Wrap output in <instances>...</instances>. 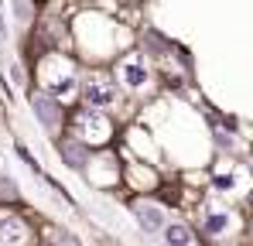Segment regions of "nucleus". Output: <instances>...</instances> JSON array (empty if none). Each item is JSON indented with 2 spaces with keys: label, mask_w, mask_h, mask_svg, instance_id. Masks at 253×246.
Here are the masks:
<instances>
[{
  "label": "nucleus",
  "mask_w": 253,
  "mask_h": 246,
  "mask_svg": "<svg viewBox=\"0 0 253 246\" xmlns=\"http://www.w3.org/2000/svg\"><path fill=\"white\" fill-rule=\"evenodd\" d=\"M165 229V240L168 243H174V246H188L195 236H192V229L188 226H181V222H174V226H161Z\"/></svg>",
  "instance_id": "nucleus-6"
},
{
  "label": "nucleus",
  "mask_w": 253,
  "mask_h": 246,
  "mask_svg": "<svg viewBox=\"0 0 253 246\" xmlns=\"http://www.w3.org/2000/svg\"><path fill=\"white\" fill-rule=\"evenodd\" d=\"M83 99L92 110H106V106L117 103V85L110 79H103V76H92V79H85V85H83Z\"/></svg>",
  "instance_id": "nucleus-1"
},
{
  "label": "nucleus",
  "mask_w": 253,
  "mask_h": 246,
  "mask_svg": "<svg viewBox=\"0 0 253 246\" xmlns=\"http://www.w3.org/2000/svg\"><path fill=\"white\" fill-rule=\"evenodd\" d=\"M133 215H137V222H140L144 233H161V226H165L161 208L151 205V202H137V205H133Z\"/></svg>",
  "instance_id": "nucleus-2"
},
{
  "label": "nucleus",
  "mask_w": 253,
  "mask_h": 246,
  "mask_svg": "<svg viewBox=\"0 0 253 246\" xmlns=\"http://www.w3.org/2000/svg\"><path fill=\"white\" fill-rule=\"evenodd\" d=\"M62 158H65V161L72 164V167H79V164L85 161L83 147H79V144H76V140H69V144H65V147H62Z\"/></svg>",
  "instance_id": "nucleus-7"
},
{
  "label": "nucleus",
  "mask_w": 253,
  "mask_h": 246,
  "mask_svg": "<svg viewBox=\"0 0 253 246\" xmlns=\"http://www.w3.org/2000/svg\"><path fill=\"white\" fill-rule=\"evenodd\" d=\"M31 106H35V113L44 120V126H55L58 123V110H55V103L48 96H31Z\"/></svg>",
  "instance_id": "nucleus-5"
},
{
  "label": "nucleus",
  "mask_w": 253,
  "mask_h": 246,
  "mask_svg": "<svg viewBox=\"0 0 253 246\" xmlns=\"http://www.w3.org/2000/svg\"><path fill=\"white\" fill-rule=\"evenodd\" d=\"M0 195H10V199H14V195H17V188H14L10 181H0Z\"/></svg>",
  "instance_id": "nucleus-10"
},
{
  "label": "nucleus",
  "mask_w": 253,
  "mask_h": 246,
  "mask_svg": "<svg viewBox=\"0 0 253 246\" xmlns=\"http://www.w3.org/2000/svg\"><path fill=\"white\" fill-rule=\"evenodd\" d=\"M215 188H233V178H215Z\"/></svg>",
  "instance_id": "nucleus-11"
},
{
  "label": "nucleus",
  "mask_w": 253,
  "mask_h": 246,
  "mask_svg": "<svg viewBox=\"0 0 253 246\" xmlns=\"http://www.w3.org/2000/svg\"><path fill=\"white\" fill-rule=\"evenodd\" d=\"M219 229H226V215H209L206 219V233H219Z\"/></svg>",
  "instance_id": "nucleus-9"
},
{
  "label": "nucleus",
  "mask_w": 253,
  "mask_h": 246,
  "mask_svg": "<svg viewBox=\"0 0 253 246\" xmlns=\"http://www.w3.org/2000/svg\"><path fill=\"white\" fill-rule=\"evenodd\" d=\"M28 229H24V222L17 219V215H0V243H24L28 236H24Z\"/></svg>",
  "instance_id": "nucleus-3"
},
{
  "label": "nucleus",
  "mask_w": 253,
  "mask_h": 246,
  "mask_svg": "<svg viewBox=\"0 0 253 246\" xmlns=\"http://www.w3.org/2000/svg\"><path fill=\"white\" fill-rule=\"evenodd\" d=\"M72 72H65V76H62V79H51V92H55V96H62V92H69V89H72Z\"/></svg>",
  "instance_id": "nucleus-8"
},
{
  "label": "nucleus",
  "mask_w": 253,
  "mask_h": 246,
  "mask_svg": "<svg viewBox=\"0 0 253 246\" xmlns=\"http://www.w3.org/2000/svg\"><path fill=\"white\" fill-rule=\"evenodd\" d=\"M124 82L130 85V89H140V85L147 82V69H144L140 58H130V62L124 65Z\"/></svg>",
  "instance_id": "nucleus-4"
}]
</instances>
